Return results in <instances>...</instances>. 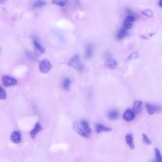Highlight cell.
<instances>
[{
    "label": "cell",
    "instance_id": "d4e9b609",
    "mask_svg": "<svg viewBox=\"0 0 162 162\" xmlns=\"http://www.w3.org/2000/svg\"><path fill=\"white\" fill-rule=\"evenodd\" d=\"M142 14L148 17H153V14L152 12L150 10L147 9L144 10L142 12Z\"/></svg>",
    "mask_w": 162,
    "mask_h": 162
},
{
    "label": "cell",
    "instance_id": "4dcf8cb0",
    "mask_svg": "<svg viewBox=\"0 0 162 162\" xmlns=\"http://www.w3.org/2000/svg\"><path fill=\"white\" fill-rule=\"evenodd\" d=\"M141 38L144 39H146L147 38L145 37L144 36H141Z\"/></svg>",
    "mask_w": 162,
    "mask_h": 162
},
{
    "label": "cell",
    "instance_id": "7c38bea8",
    "mask_svg": "<svg viewBox=\"0 0 162 162\" xmlns=\"http://www.w3.org/2000/svg\"><path fill=\"white\" fill-rule=\"evenodd\" d=\"M112 129L111 128L105 126L104 125L98 124L96 125V131L98 133H100L102 132H108L111 131Z\"/></svg>",
    "mask_w": 162,
    "mask_h": 162
},
{
    "label": "cell",
    "instance_id": "6da1fadb",
    "mask_svg": "<svg viewBox=\"0 0 162 162\" xmlns=\"http://www.w3.org/2000/svg\"><path fill=\"white\" fill-rule=\"evenodd\" d=\"M145 108L148 113L150 115L162 112V105L161 104L147 103L145 104Z\"/></svg>",
    "mask_w": 162,
    "mask_h": 162
},
{
    "label": "cell",
    "instance_id": "f546056e",
    "mask_svg": "<svg viewBox=\"0 0 162 162\" xmlns=\"http://www.w3.org/2000/svg\"><path fill=\"white\" fill-rule=\"evenodd\" d=\"M76 2L77 5H79L80 3V0H75Z\"/></svg>",
    "mask_w": 162,
    "mask_h": 162
},
{
    "label": "cell",
    "instance_id": "e0dca14e",
    "mask_svg": "<svg viewBox=\"0 0 162 162\" xmlns=\"http://www.w3.org/2000/svg\"><path fill=\"white\" fill-rule=\"evenodd\" d=\"M46 5L44 0H37L34 3L33 8L35 9L40 8Z\"/></svg>",
    "mask_w": 162,
    "mask_h": 162
},
{
    "label": "cell",
    "instance_id": "9c48e42d",
    "mask_svg": "<svg viewBox=\"0 0 162 162\" xmlns=\"http://www.w3.org/2000/svg\"><path fill=\"white\" fill-rule=\"evenodd\" d=\"M42 126L39 123L36 124L34 129L30 132L31 137L33 139H34L36 135L42 130Z\"/></svg>",
    "mask_w": 162,
    "mask_h": 162
},
{
    "label": "cell",
    "instance_id": "2e32d148",
    "mask_svg": "<svg viewBox=\"0 0 162 162\" xmlns=\"http://www.w3.org/2000/svg\"><path fill=\"white\" fill-rule=\"evenodd\" d=\"M108 117L111 120H115L117 119L119 116V113L116 110H113L110 111L108 113Z\"/></svg>",
    "mask_w": 162,
    "mask_h": 162
},
{
    "label": "cell",
    "instance_id": "f1b7e54d",
    "mask_svg": "<svg viewBox=\"0 0 162 162\" xmlns=\"http://www.w3.org/2000/svg\"><path fill=\"white\" fill-rule=\"evenodd\" d=\"M159 5L160 7L162 8V0H159Z\"/></svg>",
    "mask_w": 162,
    "mask_h": 162
},
{
    "label": "cell",
    "instance_id": "83f0119b",
    "mask_svg": "<svg viewBox=\"0 0 162 162\" xmlns=\"http://www.w3.org/2000/svg\"><path fill=\"white\" fill-rule=\"evenodd\" d=\"M8 1V0H0V3H1V4H3Z\"/></svg>",
    "mask_w": 162,
    "mask_h": 162
},
{
    "label": "cell",
    "instance_id": "4fadbf2b",
    "mask_svg": "<svg viewBox=\"0 0 162 162\" xmlns=\"http://www.w3.org/2000/svg\"><path fill=\"white\" fill-rule=\"evenodd\" d=\"M143 106V102L140 100L135 101L134 102L133 109L135 113H138L140 112Z\"/></svg>",
    "mask_w": 162,
    "mask_h": 162
},
{
    "label": "cell",
    "instance_id": "5bb4252c",
    "mask_svg": "<svg viewBox=\"0 0 162 162\" xmlns=\"http://www.w3.org/2000/svg\"><path fill=\"white\" fill-rule=\"evenodd\" d=\"M36 40V39H34L33 44L34 47L38 52L40 53L43 54L45 52V50L44 48L40 44L39 42Z\"/></svg>",
    "mask_w": 162,
    "mask_h": 162
},
{
    "label": "cell",
    "instance_id": "cb8c5ba5",
    "mask_svg": "<svg viewBox=\"0 0 162 162\" xmlns=\"http://www.w3.org/2000/svg\"><path fill=\"white\" fill-rule=\"evenodd\" d=\"M142 136H143V141L144 144L148 145L152 144L151 141L146 134H143L142 135Z\"/></svg>",
    "mask_w": 162,
    "mask_h": 162
},
{
    "label": "cell",
    "instance_id": "603a6c76",
    "mask_svg": "<svg viewBox=\"0 0 162 162\" xmlns=\"http://www.w3.org/2000/svg\"><path fill=\"white\" fill-rule=\"evenodd\" d=\"M92 48L91 45H88L86 49V56L88 58H90L92 55Z\"/></svg>",
    "mask_w": 162,
    "mask_h": 162
},
{
    "label": "cell",
    "instance_id": "4316f807",
    "mask_svg": "<svg viewBox=\"0 0 162 162\" xmlns=\"http://www.w3.org/2000/svg\"><path fill=\"white\" fill-rule=\"evenodd\" d=\"M6 92L1 86V89H0V99L1 100H4L6 98Z\"/></svg>",
    "mask_w": 162,
    "mask_h": 162
},
{
    "label": "cell",
    "instance_id": "ba28073f",
    "mask_svg": "<svg viewBox=\"0 0 162 162\" xmlns=\"http://www.w3.org/2000/svg\"><path fill=\"white\" fill-rule=\"evenodd\" d=\"M104 65L108 68L113 70L117 67L118 63L114 59H108L105 61Z\"/></svg>",
    "mask_w": 162,
    "mask_h": 162
},
{
    "label": "cell",
    "instance_id": "8fae6325",
    "mask_svg": "<svg viewBox=\"0 0 162 162\" xmlns=\"http://www.w3.org/2000/svg\"><path fill=\"white\" fill-rule=\"evenodd\" d=\"M126 141L127 144L129 147L130 149L133 150L135 148V145L133 143V135L131 134H129L125 137Z\"/></svg>",
    "mask_w": 162,
    "mask_h": 162
},
{
    "label": "cell",
    "instance_id": "9a60e30c",
    "mask_svg": "<svg viewBox=\"0 0 162 162\" xmlns=\"http://www.w3.org/2000/svg\"><path fill=\"white\" fill-rule=\"evenodd\" d=\"M81 123L85 133L87 134L91 133L92 130L88 122L86 120H82L81 121Z\"/></svg>",
    "mask_w": 162,
    "mask_h": 162
},
{
    "label": "cell",
    "instance_id": "d6986e66",
    "mask_svg": "<svg viewBox=\"0 0 162 162\" xmlns=\"http://www.w3.org/2000/svg\"><path fill=\"white\" fill-rule=\"evenodd\" d=\"M127 29L125 28L120 29L118 33L117 36V38L121 39L126 36L128 34Z\"/></svg>",
    "mask_w": 162,
    "mask_h": 162
},
{
    "label": "cell",
    "instance_id": "7a4b0ae2",
    "mask_svg": "<svg viewBox=\"0 0 162 162\" xmlns=\"http://www.w3.org/2000/svg\"><path fill=\"white\" fill-rule=\"evenodd\" d=\"M52 67V66L50 62L47 59H43L39 62V70L42 74L48 73L51 70Z\"/></svg>",
    "mask_w": 162,
    "mask_h": 162
},
{
    "label": "cell",
    "instance_id": "8992f818",
    "mask_svg": "<svg viewBox=\"0 0 162 162\" xmlns=\"http://www.w3.org/2000/svg\"><path fill=\"white\" fill-rule=\"evenodd\" d=\"M12 141L16 144H18L21 143L22 140L21 135L20 132L14 131L12 133L11 136Z\"/></svg>",
    "mask_w": 162,
    "mask_h": 162
},
{
    "label": "cell",
    "instance_id": "52a82bcc",
    "mask_svg": "<svg viewBox=\"0 0 162 162\" xmlns=\"http://www.w3.org/2000/svg\"><path fill=\"white\" fill-rule=\"evenodd\" d=\"M135 18L134 16H127L125 19L124 25L125 28L127 29H130L133 27V23Z\"/></svg>",
    "mask_w": 162,
    "mask_h": 162
},
{
    "label": "cell",
    "instance_id": "277c9868",
    "mask_svg": "<svg viewBox=\"0 0 162 162\" xmlns=\"http://www.w3.org/2000/svg\"><path fill=\"white\" fill-rule=\"evenodd\" d=\"M1 81L5 87L12 86L17 83V81L16 79L8 76H3Z\"/></svg>",
    "mask_w": 162,
    "mask_h": 162
},
{
    "label": "cell",
    "instance_id": "44dd1931",
    "mask_svg": "<svg viewBox=\"0 0 162 162\" xmlns=\"http://www.w3.org/2000/svg\"><path fill=\"white\" fill-rule=\"evenodd\" d=\"M154 150L157 161L162 162V155L160 150L157 148H155Z\"/></svg>",
    "mask_w": 162,
    "mask_h": 162
},
{
    "label": "cell",
    "instance_id": "ac0fdd59",
    "mask_svg": "<svg viewBox=\"0 0 162 162\" xmlns=\"http://www.w3.org/2000/svg\"><path fill=\"white\" fill-rule=\"evenodd\" d=\"M71 85V81L69 78H65L62 82L63 87L65 90H68L70 89Z\"/></svg>",
    "mask_w": 162,
    "mask_h": 162
},
{
    "label": "cell",
    "instance_id": "7402d4cb",
    "mask_svg": "<svg viewBox=\"0 0 162 162\" xmlns=\"http://www.w3.org/2000/svg\"><path fill=\"white\" fill-rule=\"evenodd\" d=\"M26 54L27 57L31 60H35L37 59V55L33 52L28 51L26 52Z\"/></svg>",
    "mask_w": 162,
    "mask_h": 162
},
{
    "label": "cell",
    "instance_id": "30bf717a",
    "mask_svg": "<svg viewBox=\"0 0 162 162\" xmlns=\"http://www.w3.org/2000/svg\"><path fill=\"white\" fill-rule=\"evenodd\" d=\"M72 127L74 130L81 136L85 137H88V135L84 133L77 122H74L72 124Z\"/></svg>",
    "mask_w": 162,
    "mask_h": 162
},
{
    "label": "cell",
    "instance_id": "5b68a950",
    "mask_svg": "<svg viewBox=\"0 0 162 162\" xmlns=\"http://www.w3.org/2000/svg\"><path fill=\"white\" fill-rule=\"evenodd\" d=\"M135 118V115L134 112L130 109H128L126 111L123 115L124 120L128 122L133 121Z\"/></svg>",
    "mask_w": 162,
    "mask_h": 162
},
{
    "label": "cell",
    "instance_id": "ffe728a7",
    "mask_svg": "<svg viewBox=\"0 0 162 162\" xmlns=\"http://www.w3.org/2000/svg\"><path fill=\"white\" fill-rule=\"evenodd\" d=\"M68 0H52V3L55 5L63 6L67 4Z\"/></svg>",
    "mask_w": 162,
    "mask_h": 162
},
{
    "label": "cell",
    "instance_id": "484cf974",
    "mask_svg": "<svg viewBox=\"0 0 162 162\" xmlns=\"http://www.w3.org/2000/svg\"><path fill=\"white\" fill-rule=\"evenodd\" d=\"M139 57V54L137 52H135L132 54L127 58L126 60L127 61H130L132 59H136Z\"/></svg>",
    "mask_w": 162,
    "mask_h": 162
},
{
    "label": "cell",
    "instance_id": "3957f363",
    "mask_svg": "<svg viewBox=\"0 0 162 162\" xmlns=\"http://www.w3.org/2000/svg\"><path fill=\"white\" fill-rule=\"evenodd\" d=\"M69 65L79 71L82 70L84 68V65L81 62L80 57L78 55H76L71 59Z\"/></svg>",
    "mask_w": 162,
    "mask_h": 162
}]
</instances>
